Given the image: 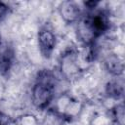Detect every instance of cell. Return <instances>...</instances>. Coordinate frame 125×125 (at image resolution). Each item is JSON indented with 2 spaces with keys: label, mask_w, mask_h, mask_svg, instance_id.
<instances>
[{
  "label": "cell",
  "mask_w": 125,
  "mask_h": 125,
  "mask_svg": "<svg viewBox=\"0 0 125 125\" xmlns=\"http://www.w3.org/2000/svg\"><path fill=\"white\" fill-rule=\"evenodd\" d=\"M123 80L122 79H115L111 80L110 82L107 83L106 86V93L108 96L114 99H119L123 96Z\"/></svg>",
  "instance_id": "obj_8"
},
{
  "label": "cell",
  "mask_w": 125,
  "mask_h": 125,
  "mask_svg": "<svg viewBox=\"0 0 125 125\" xmlns=\"http://www.w3.org/2000/svg\"><path fill=\"white\" fill-rule=\"evenodd\" d=\"M79 59L77 53L74 51H68L62 57L61 62V69L62 74L67 79H73L78 76L80 69Z\"/></svg>",
  "instance_id": "obj_2"
},
{
  "label": "cell",
  "mask_w": 125,
  "mask_h": 125,
  "mask_svg": "<svg viewBox=\"0 0 125 125\" xmlns=\"http://www.w3.org/2000/svg\"><path fill=\"white\" fill-rule=\"evenodd\" d=\"M104 65L108 72L113 75H120L123 72V62L116 55H108L104 60Z\"/></svg>",
  "instance_id": "obj_6"
},
{
  "label": "cell",
  "mask_w": 125,
  "mask_h": 125,
  "mask_svg": "<svg viewBox=\"0 0 125 125\" xmlns=\"http://www.w3.org/2000/svg\"><path fill=\"white\" fill-rule=\"evenodd\" d=\"M113 116L115 118V121L117 125H123V118H124V109L123 105H117L113 108Z\"/></svg>",
  "instance_id": "obj_10"
},
{
  "label": "cell",
  "mask_w": 125,
  "mask_h": 125,
  "mask_svg": "<svg viewBox=\"0 0 125 125\" xmlns=\"http://www.w3.org/2000/svg\"><path fill=\"white\" fill-rule=\"evenodd\" d=\"M13 61H14V53L12 49L7 48L3 52H1L0 53V73L2 74L7 73L13 64Z\"/></svg>",
  "instance_id": "obj_7"
},
{
  "label": "cell",
  "mask_w": 125,
  "mask_h": 125,
  "mask_svg": "<svg viewBox=\"0 0 125 125\" xmlns=\"http://www.w3.org/2000/svg\"><path fill=\"white\" fill-rule=\"evenodd\" d=\"M59 9L62 18L67 22L76 21L80 17V9L74 2L71 1L62 2Z\"/></svg>",
  "instance_id": "obj_5"
},
{
  "label": "cell",
  "mask_w": 125,
  "mask_h": 125,
  "mask_svg": "<svg viewBox=\"0 0 125 125\" xmlns=\"http://www.w3.org/2000/svg\"><path fill=\"white\" fill-rule=\"evenodd\" d=\"M84 20L95 37L101 36L109 27L108 18L104 12H96L86 17Z\"/></svg>",
  "instance_id": "obj_3"
},
{
  "label": "cell",
  "mask_w": 125,
  "mask_h": 125,
  "mask_svg": "<svg viewBox=\"0 0 125 125\" xmlns=\"http://www.w3.org/2000/svg\"><path fill=\"white\" fill-rule=\"evenodd\" d=\"M38 44L41 53L45 57H50L55 46H56V36L55 34L47 29L43 28L38 33Z\"/></svg>",
  "instance_id": "obj_4"
},
{
  "label": "cell",
  "mask_w": 125,
  "mask_h": 125,
  "mask_svg": "<svg viewBox=\"0 0 125 125\" xmlns=\"http://www.w3.org/2000/svg\"><path fill=\"white\" fill-rule=\"evenodd\" d=\"M7 123H8L7 117L2 112H0V125H7Z\"/></svg>",
  "instance_id": "obj_12"
},
{
  "label": "cell",
  "mask_w": 125,
  "mask_h": 125,
  "mask_svg": "<svg viewBox=\"0 0 125 125\" xmlns=\"http://www.w3.org/2000/svg\"><path fill=\"white\" fill-rule=\"evenodd\" d=\"M7 12H8V7H7V5H5L4 3L0 2V19H2V18L6 15Z\"/></svg>",
  "instance_id": "obj_11"
},
{
  "label": "cell",
  "mask_w": 125,
  "mask_h": 125,
  "mask_svg": "<svg viewBox=\"0 0 125 125\" xmlns=\"http://www.w3.org/2000/svg\"><path fill=\"white\" fill-rule=\"evenodd\" d=\"M54 97V76L48 71L39 74L32 89V102L38 108H45Z\"/></svg>",
  "instance_id": "obj_1"
},
{
  "label": "cell",
  "mask_w": 125,
  "mask_h": 125,
  "mask_svg": "<svg viewBox=\"0 0 125 125\" xmlns=\"http://www.w3.org/2000/svg\"><path fill=\"white\" fill-rule=\"evenodd\" d=\"M66 116L57 110H49L44 118V125H63Z\"/></svg>",
  "instance_id": "obj_9"
}]
</instances>
